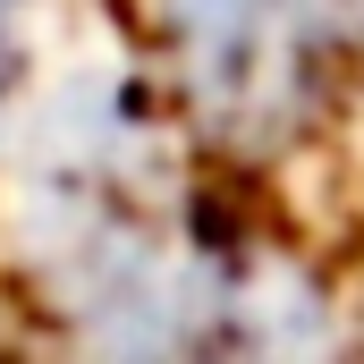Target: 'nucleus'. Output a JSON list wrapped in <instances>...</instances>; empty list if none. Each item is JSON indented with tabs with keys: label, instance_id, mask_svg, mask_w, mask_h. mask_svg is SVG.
I'll list each match as a JSON object with an SVG mask.
<instances>
[{
	"label": "nucleus",
	"instance_id": "nucleus-2",
	"mask_svg": "<svg viewBox=\"0 0 364 364\" xmlns=\"http://www.w3.org/2000/svg\"><path fill=\"white\" fill-rule=\"evenodd\" d=\"M51 26H60V0H0V127L17 119V102L43 77Z\"/></svg>",
	"mask_w": 364,
	"mask_h": 364
},
{
	"label": "nucleus",
	"instance_id": "nucleus-3",
	"mask_svg": "<svg viewBox=\"0 0 364 364\" xmlns=\"http://www.w3.org/2000/svg\"><path fill=\"white\" fill-rule=\"evenodd\" d=\"M0 364H17V348H9V305H0Z\"/></svg>",
	"mask_w": 364,
	"mask_h": 364
},
{
	"label": "nucleus",
	"instance_id": "nucleus-1",
	"mask_svg": "<svg viewBox=\"0 0 364 364\" xmlns=\"http://www.w3.org/2000/svg\"><path fill=\"white\" fill-rule=\"evenodd\" d=\"M170 127L220 170H279L331 136L364 68V0H119Z\"/></svg>",
	"mask_w": 364,
	"mask_h": 364
}]
</instances>
